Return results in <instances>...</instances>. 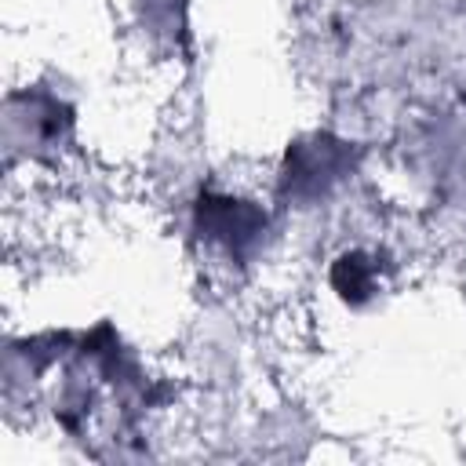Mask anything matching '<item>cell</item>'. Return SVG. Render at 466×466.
I'll use <instances>...</instances> for the list:
<instances>
[{"label": "cell", "mask_w": 466, "mask_h": 466, "mask_svg": "<svg viewBox=\"0 0 466 466\" xmlns=\"http://www.w3.org/2000/svg\"><path fill=\"white\" fill-rule=\"evenodd\" d=\"M204 233L222 240L229 251H240L248 240H255V233H262V215L240 200H208Z\"/></svg>", "instance_id": "1"}]
</instances>
